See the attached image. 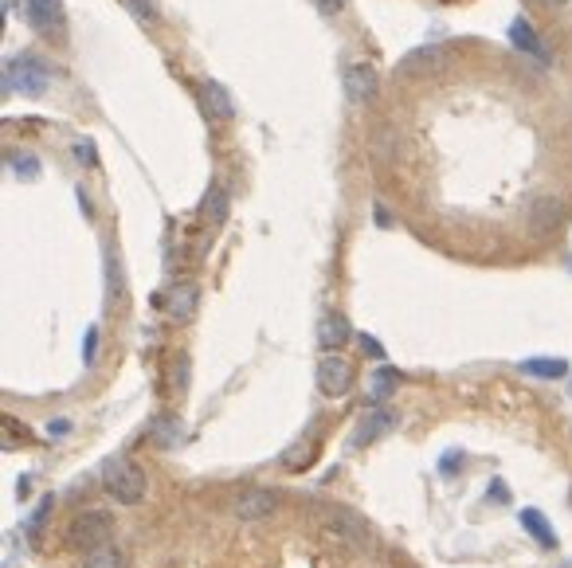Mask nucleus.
Returning a JSON list of instances; mask_svg holds the SVG:
<instances>
[{"mask_svg": "<svg viewBox=\"0 0 572 568\" xmlns=\"http://www.w3.org/2000/svg\"><path fill=\"white\" fill-rule=\"evenodd\" d=\"M95 353H98V326H91L87 341H83V365H95Z\"/></svg>", "mask_w": 572, "mask_h": 568, "instance_id": "nucleus-28", "label": "nucleus"}, {"mask_svg": "<svg viewBox=\"0 0 572 568\" xmlns=\"http://www.w3.org/2000/svg\"><path fill=\"white\" fill-rule=\"evenodd\" d=\"M228 208H232V196H228V189L216 181L212 189L204 192V216H208L212 224H224V220H228Z\"/></svg>", "mask_w": 572, "mask_h": 568, "instance_id": "nucleus-21", "label": "nucleus"}, {"mask_svg": "<svg viewBox=\"0 0 572 568\" xmlns=\"http://www.w3.org/2000/svg\"><path fill=\"white\" fill-rule=\"evenodd\" d=\"M361 345H365V353H369V357H381V345H377L369 333H361Z\"/></svg>", "mask_w": 572, "mask_h": 568, "instance_id": "nucleus-30", "label": "nucleus"}, {"mask_svg": "<svg viewBox=\"0 0 572 568\" xmlns=\"http://www.w3.org/2000/svg\"><path fill=\"white\" fill-rule=\"evenodd\" d=\"M349 337H353V330H349L345 314H337V310L322 314V322H318V345H322L326 353H337V349H341Z\"/></svg>", "mask_w": 572, "mask_h": 568, "instance_id": "nucleus-14", "label": "nucleus"}, {"mask_svg": "<svg viewBox=\"0 0 572 568\" xmlns=\"http://www.w3.org/2000/svg\"><path fill=\"white\" fill-rule=\"evenodd\" d=\"M561 220H565V200H561V196H537V200H533V208H529V228H533L537 236L561 228Z\"/></svg>", "mask_w": 572, "mask_h": 568, "instance_id": "nucleus-9", "label": "nucleus"}, {"mask_svg": "<svg viewBox=\"0 0 572 568\" xmlns=\"http://www.w3.org/2000/svg\"><path fill=\"white\" fill-rule=\"evenodd\" d=\"M349 388H353V365L341 353H322V361H318V392L330 396V400H341Z\"/></svg>", "mask_w": 572, "mask_h": 568, "instance_id": "nucleus-4", "label": "nucleus"}, {"mask_svg": "<svg viewBox=\"0 0 572 568\" xmlns=\"http://www.w3.org/2000/svg\"><path fill=\"white\" fill-rule=\"evenodd\" d=\"M490 502H498V506L506 502V486H502V482H494V498H490Z\"/></svg>", "mask_w": 572, "mask_h": 568, "instance_id": "nucleus-31", "label": "nucleus"}, {"mask_svg": "<svg viewBox=\"0 0 572 568\" xmlns=\"http://www.w3.org/2000/svg\"><path fill=\"white\" fill-rule=\"evenodd\" d=\"M126 8H130L138 20H145V24L157 20V0H126Z\"/></svg>", "mask_w": 572, "mask_h": 568, "instance_id": "nucleus-26", "label": "nucleus"}, {"mask_svg": "<svg viewBox=\"0 0 572 568\" xmlns=\"http://www.w3.org/2000/svg\"><path fill=\"white\" fill-rule=\"evenodd\" d=\"M8 169H12L20 181H36V173H40V161H36L32 153H8Z\"/></svg>", "mask_w": 572, "mask_h": 568, "instance_id": "nucleus-23", "label": "nucleus"}, {"mask_svg": "<svg viewBox=\"0 0 572 568\" xmlns=\"http://www.w3.org/2000/svg\"><path fill=\"white\" fill-rule=\"evenodd\" d=\"M149 439H153V447H161V451L181 447V443H185V424H181V416H173V412L153 416V420H149Z\"/></svg>", "mask_w": 572, "mask_h": 568, "instance_id": "nucleus-11", "label": "nucleus"}, {"mask_svg": "<svg viewBox=\"0 0 572 568\" xmlns=\"http://www.w3.org/2000/svg\"><path fill=\"white\" fill-rule=\"evenodd\" d=\"M396 384H400V373H396V369H388V365L377 369V373H373V400H384Z\"/></svg>", "mask_w": 572, "mask_h": 568, "instance_id": "nucleus-24", "label": "nucleus"}, {"mask_svg": "<svg viewBox=\"0 0 572 568\" xmlns=\"http://www.w3.org/2000/svg\"><path fill=\"white\" fill-rule=\"evenodd\" d=\"M318 514L326 521V529H334L337 537H345V541H353V545H365V541H369V521L357 518L353 510H345V506H318Z\"/></svg>", "mask_w": 572, "mask_h": 568, "instance_id": "nucleus-7", "label": "nucleus"}, {"mask_svg": "<svg viewBox=\"0 0 572 568\" xmlns=\"http://www.w3.org/2000/svg\"><path fill=\"white\" fill-rule=\"evenodd\" d=\"M341 83H345V98L353 106H369L377 98V91H381V79H377L373 63H349L341 71Z\"/></svg>", "mask_w": 572, "mask_h": 568, "instance_id": "nucleus-6", "label": "nucleus"}, {"mask_svg": "<svg viewBox=\"0 0 572 568\" xmlns=\"http://www.w3.org/2000/svg\"><path fill=\"white\" fill-rule=\"evenodd\" d=\"M279 498L271 490H247L236 498V518L239 521H263L267 514H275Z\"/></svg>", "mask_w": 572, "mask_h": 568, "instance_id": "nucleus-13", "label": "nucleus"}, {"mask_svg": "<svg viewBox=\"0 0 572 568\" xmlns=\"http://www.w3.org/2000/svg\"><path fill=\"white\" fill-rule=\"evenodd\" d=\"M51 506H55V502H51V494H48V498H44V502H40V506H36V514H32V518H28V533H32V541H36V537H40V525H44V521L51 518Z\"/></svg>", "mask_w": 572, "mask_h": 568, "instance_id": "nucleus-25", "label": "nucleus"}, {"mask_svg": "<svg viewBox=\"0 0 572 568\" xmlns=\"http://www.w3.org/2000/svg\"><path fill=\"white\" fill-rule=\"evenodd\" d=\"M314 451H318V443L310 435H302L298 443H290L283 451V471H306L314 463Z\"/></svg>", "mask_w": 572, "mask_h": 568, "instance_id": "nucleus-20", "label": "nucleus"}, {"mask_svg": "<svg viewBox=\"0 0 572 568\" xmlns=\"http://www.w3.org/2000/svg\"><path fill=\"white\" fill-rule=\"evenodd\" d=\"M75 161H83V169H95L98 165V153H95V142H75Z\"/></svg>", "mask_w": 572, "mask_h": 568, "instance_id": "nucleus-27", "label": "nucleus"}, {"mask_svg": "<svg viewBox=\"0 0 572 568\" xmlns=\"http://www.w3.org/2000/svg\"><path fill=\"white\" fill-rule=\"evenodd\" d=\"M48 87H51V67L40 55L24 51V55H16V59L4 63V95L40 98L48 95Z\"/></svg>", "mask_w": 572, "mask_h": 568, "instance_id": "nucleus-2", "label": "nucleus"}, {"mask_svg": "<svg viewBox=\"0 0 572 568\" xmlns=\"http://www.w3.org/2000/svg\"><path fill=\"white\" fill-rule=\"evenodd\" d=\"M83 568H126V553L118 545H102L83 557Z\"/></svg>", "mask_w": 572, "mask_h": 568, "instance_id": "nucleus-22", "label": "nucleus"}, {"mask_svg": "<svg viewBox=\"0 0 572 568\" xmlns=\"http://www.w3.org/2000/svg\"><path fill=\"white\" fill-rule=\"evenodd\" d=\"M447 63H451V51L443 44H424L404 55V71H443Z\"/></svg>", "mask_w": 572, "mask_h": 568, "instance_id": "nucleus-16", "label": "nucleus"}, {"mask_svg": "<svg viewBox=\"0 0 572 568\" xmlns=\"http://www.w3.org/2000/svg\"><path fill=\"white\" fill-rule=\"evenodd\" d=\"M28 20L40 36H48L55 44L67 40V12H63V0H28Z\"/></svg>", "mask_w": 572, "mask_h": 568, "instance_id": "nucleus-5", "label": "nucleus"}, {"mask_svg": "<svg viewBox=\"0 0 572 568\" xmlns=\"http://www.w3.org/2000/svg\"><path fill=\"white\" fill-rule=\"evenodd\" d=\"M545 4H549V8H561V4H569V0H545Z\"/></svg>", "mask_w": 572, "mask_h": 568, "instance_id": "nucleus-32", "label": "nucleus"}, {"mask_svg": "<svg viewBox=\"0 0 572 568\" xmlns=\"http://www.w3.org/2000/svg\"><path fill=\"white\" fill-rule=\"evenodd\" d=\"M200 98H204V106L220 118V122H232L236 118V98L232 91L224 87V83H216V79H204V87H200Z\"/></svg>", "mask_w": 572, "mask_h": 568, "instance_id": "nucleus-15", "label": "nucleus"}, {"mask_svg": "<svg viewBox=\"0 0 572 568\" xmlns=\"http://www.w3.org/2000/svg\"><path fill=\"white\" fill-rule=\"evenodd\" d=\"M525 377H537V380H565L569 377V361L565 357H529L518 365Z\"/></svg>", "mask_w": 572, "mask_h": 568, "instance_id": "nucleus-19", "label": "nucleus"}, {"mask_svg": "<svg viewBox=\"0 0 572 568\" xmlns=\"http://www.w3.org/2000/svg\"><path fill=\"white\" fill-rule=\"evenodd\" d=\"M518 521H522V529L529 533V537H533V541H537V545H541V549H557V533H553V521L545 518L541 510H533V506H529V510H522V514H518Z\"/></svg>", "mask_w": 572, "mask_h": 568, "instance_id": "nucleus-17", "label": "nucleus"}, {"mask_svg": "<svg viewBox=\"0 0 572 568\" xmlns=\"http://www.w3.org/2000/svg\"><path fill=\"white\" fill-rule=\"evenodd\" d=\"M510 40H514V48L525 51V55H533V59H549V51H545V44H541V36L533 32V24L525 20V16H518L514 24H510Z\"/></svg>", "mask_w": 572, "mask_h": 568, "instance_id": "nucleus-18", "label": "nucleus"}, {"mask_svg": "<svg viewBox=\"0 0 572 568\" xmlns=\"http://www.w3.org/2000/svg\"><path fill=\"white\" fill-rule=\"evenodd\" d=\"M102 271H106V302H110V310H122L126 298H130V286H126L122 259H118V251H114L110 243H106V251H102Z\"/></svg>", "mask_w": 572, "mask_h": 568, "instance_id": "nucleus-8", "label": "nucleus"}, {"mask_svg": "<svg viewBox=\"0 0 572 568\" xmlns=\"http://www.w3.org/2000/svg\"><path fill=\"white\" fill-rule=\"evenodd\" d=\"M314 8H318L322 16H341V12H345V0H314Z\"/></svg>", "mask_w": 572, "mask_h": 568, "instance_id": "nucleus-29", "label": "nucleus"}, {"mask_svg": "<svg viewBox=\"0 0 572 568\" xmlns=\"http://www.w3.org/2000/svg\"><path fill=\"white\" fill-rule=\"evenodd\" d=\"M569 392H572V384H569Z\"/></svg>", "mask_w": 572, "mask_h": 568, "instance_id": "nucleus-33", "label": "nucleus"}, {"mask_svg": "<svg viewBox=\"0 0 572 568\" xmlns=\"http://www.w3.org/2000/svg\"><path fill=\"white\" fill-rule=\"evenodd\" d=\"M392 427H396V412H392V408H369V412L357 420V427H353V447L381 439Z\"/></svg>", "mask_w": 572, "mask_h": 568, "instance_id": "nucleus-10", "label": "nucleus"}, {"mask_svg": "<svg viewBox=\"0 0 572 568\" xmlns=\"http://www.w3.org/2000/svg\"><path fill=\"white\" fill-rule=\"evenodd\" d=\"M196 306H200V286L196 283H177L165 294V314L173 322H189L192 314H196Z\"/></svg>", "mask_w": 572, "mask_h": 568, "instance_id": "nucleus-12", "label": "nucleus"}, {"mask_svg": "<svg viewBox=\"0 0 572 568\" xmlns=\"http://www.w3.org/2000/svg\"><path fill=\"white\" fill-rule=\"evenodd\" d=\"M102 486H106V494L118 506H138L145 494H149L145 471L134 459H126V455H114V459L102 463Z\"/></svg>", "mask_w": 572, "mask_h": 568, "instance_id": "nucleus-1", "label": "nucleus"}, {"mask_svg": "<svg viewBox=\"0 0 572 568\" xmlns=\"http://www.w3.org/2000/svg\"><path fill=\"white\" fill-rule=\"evenodd\" d=\"M110 529H114V518L106 510H83L79 518H71L67 525V541L83 553H95L102 545H110Z\"/></svg>", "mask_w": 572, "mask_h": 568, "instance_id": "nucleus-3", "label": "nucleus"}]
</instances>
